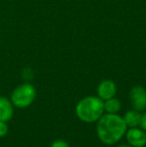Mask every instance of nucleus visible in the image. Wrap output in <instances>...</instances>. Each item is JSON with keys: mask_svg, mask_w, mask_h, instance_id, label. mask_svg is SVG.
Segmentation results:
<instances>
[{"mask_svg": "<svg viewBox=\"0 0 146 147\" xmlns=\"http://www.w3.org/2000/svg\"><path fill=\"white\" fill-rule=\"evenodd\" d=\"M127 131L123 117L117 113H106L97 120L96 133L102 143L113 145L120 141Z\"/></svg>", "mask_w": 146, "mask_h": 147, "instance_id": "f257e3e1", "label": "nucleus"}, {"mask_svg": "<svg viewBox=\"0 0 146 147\" xmlns=\"http://www.w3.org/2000/svg\"><path fill=\"white\" fill-rule=\"evenodd\" d=\"M77 117L85 123H93L104 113V101L98 96H87L77 103L75 108Z\"/></svg>", "mask_w": 146, "mask_h": 147, "instance_id": "f03ea898", "label": "nucleus"}, {"mask_svg": "<svg viewBox=\"0 0 146 147\" xmlns=\"http://www.w3.org/2000/svg\"><path fill=\"white\" fill-rule=\"evenodd\" d=\"M36 97V89L32 84L23 83L18 85L17 87L14 89L11 93L10 96V100H11L12 104L14 107L23 109L26 107L30 106L35 100Z\"/></svg>", "mask_w": 146, "mask_h": 147, "instance_id": "7ed1b4c3", "label": "nucleus"}, {"mask_svg": "<svg viewBox=\"0 0 146 147\" xmlns=\"http://www.w3.org/2000/svg\"><path fill=\"white\" fill-rule=\"evenodd\" d=\"M130 104L133 109L137 111H143L146 109V90L140 85L131 88L129 92Z\"/></svg>", "mask_w": 146, "mask_h": 147, "instance_id": "20e7f679", "label": "nucleus"}, {"mask_svg": "<svg viewBox=\"0 0 146 147\" xmlns=\"http://www.w3.org/2000/svg\"><path fill=\"white\" fill-rule=\"evenodd\" d=\"M126 140L131 147H144L146 145V133L139 127L129 128L125 133Z\"/></svg>", "mask_w": 146, "mask_h": 147, "instance_id": "39448f33", "label": "nucleus"}, {"mask_svg": "<svg viewBox=\"0 0 146 147\" xmlns=\"http://www.w3.org/2000/svg\"><path fill=\"white\" fill-rule=\"evenodd\" d=\"M117 91L116 84L110 79H105L99 83L97 87V96L103 101L115 96Z\"/></svg>", "mask_w": 146, "mask_h": 147, "instance_id": "423d86ee", "label": "nucleus"}, {"mask_svg": "<svg viewBox=\"0 0 146 147\" xmlns=\"http://www.w3.org/2000/svg\"><path fill=\"white\" fill-rule=\"evenodd\" d=\"M14 114V105L7 97L0 96V120L8 122Z\"/></svg>", "mask_w": 146, "mask_h": 147, "instance_id": "0eeeda50", "label": "nucleus"}, {"mask_svg": "<svg viewBox=\"0 0 146 147\" xmlns=\"http://www.w3.org/2000/svg\"><path fill=\"white\" fill-rule=\"evenodd\" d=\"M141 115L142 114L140 113V111H137L135 109H130L127 112H125L124 116H123V120H124L127 127H139L141 121Z\"/></svg>", "mask_w": 146, "mask_h": 147, "instance_id": "6e6552de", "label": "nucleus"}, {"mask_svg": "<svg viewBox=\"0 0 146 147\" xmlns=\"http://www.w3.org/2000/svg\"><path fill=\"white\" fill-rule=\"evenodd\" d=\"M121 109V102L119 99L112 97L104 101V112L106 113H118Z\"/></svg>", "mask_w": 146, "mask_h": 147, "instance_id": "1a4fd4ad", "label": "nucleus"}, {"mask_svg": "<svg viewBox=\"0 0 146 147\" xmlns=\"http://www.w3.org/2000/svg\"><path fill=\"white\" fill-rule=\"evenodd\" d=\"M8 130H9V127H8L7 122L0 120V138L7 135Z\"/></svg>", "mask_w": 146, "mask_h": 147, "instance_id": "9d476101", "label": "nucleus"}, {"mask_svg": "<svg viewBox=\"0 0 146 147\" xmlns=\"http://www.w3.org/2000/svg\"><path fill=\"white\" fill-rule=\"evenodd\" d=\"M51 147H70V146H69V144L65 140L57 139L55 141H53V143L51 144Z\"/></svg>", "mask_w": 146, "mask_h": 147, "instance_id": "9b49d317", "label": "nucleus"}, {"mask_svg": "<svg viewBox=\"0 0 146 147\" xmlns=\"http://www.w3.org/2000/svg\"><path fill=\"white\" fill-rule=\"evenodd\" d=\"M140 128L146 131V112L141 115V121H140Z\"/></svg>", "mask_w": 146, "mask_h": 147, "instance_id": "f8f14e48", "label": "nucleus"}, {"mask_svg": "<svg viewBox=\"0 0 146 147\" xmlns=\"http://www.w3.org/2000/svg\"><path fill=\"white\" fill-rule=\"evenodd\" d=\"M117 147H131V146L129 145V144H121V145H119Z\"/></svg>", "mask_w": 146, "mask_h": 147, "instance_id": "ddd939ff", "label": "nucleus"}]
</instances>
